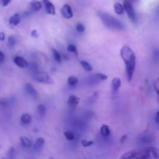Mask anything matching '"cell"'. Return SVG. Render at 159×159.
<instances>
[{"label": "cell", "instance_id": "1", "mask_svg": "<svg viewBox=\"0 0 159 159\" xmlns=\"http://www.w3.org/2000/svg\"><path fill=\"white\" fill-rule=\"evenodd\" d=\"M120 159H159V148L152 146L129 151Z\"/></svg>", "mask_w": 159, "mask_h": 159}, {"label": "cell", "instance_id": "2", "mask_svg": "<svg viewBox=\"0 0 159 159\" xmlns=\"http://www.w3.org/2000/svg\"><path fill=\"white\" fill-rule=\"evenodd\" d=\"M121 58L124 61L127 80L131 82L136 68V55L131 48L124 46L120 49Z\"/></svg>", "mask_w": 159, "mask_h": 159}, {"label": "cell", "instance_id": "3", "mask_svg": "<svg viewBox=\"0 0 159 159\" xmlns=\"http://www.w3.org/2000/svg\"><path fill=\"white\" fill-rule=\"evenodd\" d=\"M98 15L103 23L104 26L108 29L120 31L124 30V29H125V26L124 25V23H122L120 20H118L117 19L115 18L113 16L110 15L107 12H99Z\"/></svg>", "mask_w": 159, "mask_h": 159}, {"label": "cell", "instance_id": "4", "mask_svg": "<svg viewBox=\"0 0 159 159\" xmlns=\"http://www.w3.org/2000/svg\"><path fill=\"white\" fill-rule=\"evenodd\" d=\"M34 79L37 82L43 84H52L54 82L51 75L48 73L45 72V71H37L34 72Z\"/></svg>", "mask_w": 159, "mask_h": 159}, {"label": "cell", "instance_id": "5", "mask_svg": "<svg viewBox=\"0 0 159 159\" xmlns=\"http://www.w3.org/2000/svg\"><path fill=\"white\" fill-rule=\"evenodd\" d=\"M123 6H124V11L127 12V16H128L130 21L133 23H134V24H137V23H138V16H137L136 12H135L132 3L130 2L129 1H127V0H125V1L124 2V5H123Z\"/></svg>", "mask_w": 159, "mask_h": 159}, {"label": "cell", "instance_id": "6", "mask_svg": "<svg viewBox=\"0 0 159 159\" xmlns=\"http://www.w3.org/2000/svg\"><path fill=\"white\" fill-rule=\"evenodd\" d=\"M24 90L30 97L33 98L34 99H37L38 98V93L31 84L26 83L24 86Z\"/></svg>", "mask_w": 159, "mask_h": 159}, {"label": "cell", "instance_id": "7", "mask_svg": "<svg viewBox=\"0 0 159 159\" xmlns=\"http://www.w3.org/2000/svg\"><path fill=\"white\" fill-rule=\"evenodd\" d=\"M154 141H155V138L151 134L141 135L138 138V142L142 145H148V144H152L154 142Z\"/></svg>", "mask_w": 159, "mask_h": 159}, {"label": "cell", "instance_id": "8", "mask_svg": "<svg viewBox=\"0 0 159 159\" xmlns=\"http://www.w3.org/2000/svg\"><path fill=\"white\" fill-rule=\"evenodd\" d=\"M61 12L63 17H65V19H71L74 16L71 7L68 4L64 5L61 9Z\"/></svg>", "mask_w": 159, "mask_h": 159}, {"label": "cell", "instance_id": "9", "mask_svg": "<svg viewBox=\"0 0 159 159\" xmlns=\"http://www.w3.org/2000/svg\"><path fill=\"white\" fill-rule=\"evenodd\" d=\"M42 3L44 6V9L47 13L50 14V15H55V7H54V6L51 1H49V0H43Z\"/></svg>", "mask_w": 159, "mask_h": 159}, {"label": "cell", "instance_id": "10", "mask_svg": "<svg viewBox=\"0 0 159 159\" xmlns=\"http://www.w3.org/2000/svg\"><path fill=\"white\" fill-rule=\"evenodd\" d=\"M13 62L16 65H17L20 68H26L29 66V63H28L27 61L23 57H20V56H16V57H14Z\"/></svg>", "mask_w": 159, "mask_h": 159}, {"label": "cell", "instance_id": "11", "mask_svg": "<svg viewBox=\"0 0 159 159\" xmlns=\"http://www.w3.org/2000/svg\"><path fill=\"white\" fill-rule=\"evenodd\" d=\"M107 79H108V77H107V75L102 74V73H97V74H95L94 75L90 78V81H91L92 83H93V82L96 83V82H102V81H106Z\"/></svg>", "mask_w": 159, "mask_h": 159}, {"label": "cell", "instance_id": "12", "mask_svg": "<svg viewBox=\"0 0 159 159\" xmlns=\"http://www.w3.org/2000/svg\"><path fill=\"white\" fill-rule=\"evenodd\" d=\"M44 143L45 141L43 138H37V139L36 140V142L34 143V147H33L34 152H40L42 149V148L43 147V145H44Z\"/></svg>", "mask_w": 159, "mask_h": 159}, {"label": "cell", "instance_id": "13", "mask_svg": "<svg viewBox=\"0 0 159 159\" xmlns=\"http://www.w3.org/2000/svg\"><path fill=\"white\" fill-rule=\"evenodd\" d=\"M121 86V79L119 77L113 78L112 80V89L113 93H116Z\"/></svg>", "mask_w": 159, "mask_h": 159}, {"label": "cell", "instance_id": "14", "mask_svg": "<svg viewBox=\"0 0 159 159\" xmlns=\"http://www.w3.org/2000/svg\"><path fill=\"white\" fill-rule=\"evenodd\" d=\"M80 102V98L78 97L75 95H71L68 97V104L70 107H75Z\"/></svg>", "mask_w": 159, "mask_h": 159}, {"label": "cell", "instance_id": "15", "mask_svg": "<svg viewBox=\"0 0 159 159\" xmlns=\"http://www.w3.org/2000/svg\"><path fill=\"white\" fill-rule=\"evenodd\" d=\"M20 21H21V18L18 13H15L14 15H12L9 20V24L12 25V26H17L20 24Z\"/></svg>", "mask_w": 159, "mask_h": 159}, {"label": "cell", "instance_id": "16", "mask_svg": "<svg viewBox=\"0 0 159 159\" xmlns=\"http://www.w3.org/2000/svg\"><path fill=\"white\" fill-rule=\"evenodd\" d=\"M20 121L24 125H29L32 122V117H31V116L29 113H23V114L21 115Z\"/></svg>", "mask_w": 159, "mask_h": 159}, {"label": "cell", "instance_id": "17", "mask_svg": "<svg viewBox=\"0 0 159 159\" xmlns=\"http://www.w3.org/2000/svg\"><path fill=\"white\" fill-rule=\"evenodd\" d=\"M30 8L32 10L37 12L42 8V3L38 0H32L30 2Z\"/></svg>", "mask_w": 159, "mask_h": 159}, {"label": "cell", "instance_id": "18", "mask_svg": "<svg viewBox=\"0 0 159 159\" xmlns=\"http://www.w3.org/2000/svg\"><path fill=\"white\" fill-rule=\"evenodd\" d=\"M100 133L102 136L107 138V137H109L110 135V127L107 125H106V124H102L100 127Z\"/></svg>", "mask_w": 159, "mask_h": 159}, {"label": "cell", "instance_id": "19", "mask_svg": "<svg viewBox=\"0 0 159 159\" xmlns=\"http://www.w3.org/2000/svg\"><path fill=\"white\" fill-rule=\"evenodd\" d=\"M113 9H114L115 12H116V14H118V15H122V14H124V6H123L122 4H120V3L119 2L115 3L114 6H113Z\"/></svg>", "mask_w": 159, "mask_h": 159}, {"label": "cell", "instance_id": "20", "mask_svg": "<svg viewBox=\"0 0 159 159\" xmlns=\"http://www.w3.org/2000/svg\"><path fill=\"white\" fill-rule=\"evenodd\" d=\"M20 143H21L22 146L24 148H30L31 146V141L26 137H21L20 138Z\"/></svg>", "mask_w": 159, "mask_h": 159}, {"label": "cell", "instance_id": "21", "mask_svg": "<svg viewBox=\"0 0 159 159\" xmlns=\"http://www.w3.org/2000/svg\"><path fill=\"white\" fill-rule=\"evenodd\" d=\"M37 113H38L39 116H41V117H43V116H44L45 114H46V112H47L46 107H45L43 104H40V105L37 107Z\"/></svg>", "mask_w": 159, "mask_h": 159}, {"label": "cell", "instance_id": "22", "mask_svg": "<svg viewBox=\"0 0 159 159\" xmlns=\"http://www.w3.org/2000/svg\"><path fill=\"white\" fill-rule=\"evenodd\" d=\"M80 65L81 66H82L85 71H88V72H90V71H92V70H93V66H92L88 61H81Z\"/></svg>", "mask_w": 159, "mask_h": 159}, {"label": "cell", "instance_id": "23", "mask_svg": "<svg viewBox=\"0 0 159 159\" xmlns=\"http://www.w3.org/2000/svg\"><path fill=\"white\" fill-rule=\"evenodd\" d=\"M52 52H53V56H54V58L57 63H61L62 60V57H61V54L59 51H57L56 49H52Z\"/></svg>", "mask_w": 159, "mask_h": 159}, {"label": "cell", "instance_id": "24", "mask_svg": "<svg viewBox=\"0 0 159 159\" xmlns=\"http://www.w3.org/2000/svg\"><path fill=\"white\" fill-rule=\"evenodd\" d=\"M79 82V79L74 75H71L68 79V84L70 86H75Z\"/></svg>", "mask_w": 159, "mask_h": 159}, {"label": "cell", "instance_id": "25", "mask_svg": "<svg viewBox=\"0 0 159 159\" xmlns=\"http://www.w3.org/2000/svg\"><path fill=\"white\" fill-rule=\"evenodd\" d=\"M153 60L155 63L157 65L159 64V49L158 48H155L153 51Z\"/></svg>", "mask_w": 159, "mask_h": 159}, {"label": "cell", "instance_id": "26", "mask_svg": "<svg viewBox=\"0 0 159 159\" xmlns=\"http://www.w3.org/2000/svg\"><path fill=\"white\" fill-rule=\"evenodd\" d=\"M64 134H65V138H66L67 140H68V141H71L75 140V134H73V132L68 130V131H65V133H64Z\"/></svg>", "mask_w": 159, "mask_h": 159}, {"label": "cell", "instance_id": "27", "mask_svg": "<svg viewBox=\"0 0 159 159\" xmlns=\"http://www.w3.org/2000/svg\"><path fill=\"white\" fill-rule=\"evenodd\" d=\"M8 43H9V46L12 48V47L15 46L16 43V39L14 36H9V38H8Z\"/></svg>", "mask_w": 159, "mask_h": 159}, {"label": "cell", "instance_id": "28", "mask_svg": "<svg viewBox=\"0 0 159 159\" xmlns=\"http://www.w3.org/2000/svg\"><path fill=\"white\" fill-rule=\"evenodd\" d=\"M81 144H82V145L83 146V147H90V146L93 145L94 144V141H87V140H82V141H81Z\"/></svg>", "mask_w": 159, "mask_h": 159}, {"label": "cell", "instance_id": "29", "mask_svg": "<svg viewBox=\"0 0 159 159\" xmlns=\"http://www.w3.org/2000/svg\"><path fill=\"white\" fill-rule=\"evenodd\" d=\"M68 51H69V52H71V53H75L76 54H77V53H78L77 47H76L75 44H69V45H68Z\"/></svg>", "mask_w": 159, "mask_h": 159}, {"label": "cell", "instance_id": "30", "mask_svg": "<svg viewBox=\"0 0 159 159\" xmlns=\"http://www.w3.org/2000/svg\"><path fill=\"white\" fill-rule=\"evenodd\" d=\"M76 30H77L78 32L79 33H83L84 31L85 30V27L82 23H79L77 25H76Z\"/></svg>", "mask_w": 159, "mask_h": 159}, {"label": "cell", "instance_id": "31", "mask_svg": "<svg viewBox=\"0 0 159 159\" xmlns=\"http://www.w3.org/2000/svg\"><path fill=\"white\" fill-rule=\"evenodd\" d=\"M154 87H155V92H156L157 94L158 95V99H159V77L158 78V79H157V80L155 81V85H154Z\"/></svg>", "mask_w": 159, "mask_h": 159}, {"label": "cell", "instance_id": "32", "mask_svg": "<svg viewBox=\"0 0 159 159\" xmlns=\"http://www.w3.org/2000/svg\"><path fill=\"white\" fill-rule=\"evenodd\" d=\"M155 20L156 21H159V5L155 8Z\"/></svg>", "mask_w": 159, "mask_h": 159}, {"label": "cell", "instance_id": "33", "mask_svg": "<svg viewBox=\"0 0 159 159\" xmlns=\"http://www.w3.org/2000/svg\"><path fill=\"white\" fill-rule=\"evenodd\" d=\"M5 61V54L2 51H0V64L3 63Z\"/></svg>", "mask_w": 159, "mask_h": 159}, {"label": "cell", "instance_id": "34", "mask_svg": "<svg viewBox=\"0 0 159 159\" xmlns=\"http://www.w3.org/2000/svg\"><path fill=\"white\" fill-rule=\"evenodd\" d=\"M31 36H32L33 37H38L39 34L36 30H33L32 32H31Z\"/></svg>", "mask_w": 159, "mask_h": 159}, {"label": "cell", "instance_id": "35", "mask_svg": "<svg viewBox=\"0 0 159 159\" xmlns=\"http://www.w3.org/2000/svg\"><path fill=\"white\" fill-rule=\"evenodd\" d=\"M155 122H156V124H158V126L159 127V110L157 111L156 114H155Z\"/></svg>", "mask_w": 159, "mask_h": 159}, {"label": "cell", "instance_id": "36", "mask_svg": "<svg viewBox=\"0 0 159 159\" xmlns=\"http://www.w3.org/2000/svg\"><path fill=\"white\" fill-rule=\"evenodd\" d=\"M11 0H2V3L3 6H6L10 3Z\"/></svg>", "mask_w": 159, "mask_h": 159}, {"label": "cell", "instance_id": "37", "mask_svg": "<svg viewBox=\"0 0 159 159\" xmlns=\"http://www.w3.org/2000/svg\"><path fill=\"white\" fill-rule=\"evenodd\" d=\"M5 38H6V35H5L4 33H0V40H1V41H3V40H5Z\"/></svg>", "mask_w": 159, "mask_h": 159}, {"label": "cell", "instance_id": "38", "mask_svg": "<svg viewBox=\"0 0 159 159\" xmlns=\"http://www.w3.org/2000/svg\"><path fill=\"white\" fill-rule=\"evenodd\" d=\"M127 135H124V136H123L122 138H120V142L121 143H124V141H125L126 140H127Z\"/></svg>", "mask_w": 159, "mask_h": 159}, {"label": "cell", "instance_id": "39", "mask_svg": "<svg viewBox=\"0 0 159 159\" xmlns=\"http://www.w3.org/2000/svg\"><path fill=\"white\" fill-rule=\"evenodd\" d=\"M127 1H129L130 2H136L140 1V0H127Z\"/></svg>", "mask_w": 159, "mask_h": 159}, {"label": "cell", "instance_id": "40", "mask_svg": "<svg viewBox=\"0 0 159 159\" xmlns=\"http://www.w3.org/2000/svg\"><path fill=\"white\" fill-rule=\"evenodd\" d=\"M49 159H54V158H50Z\"/></svg>", "mask_w": 159, "mask_h": 159}]
</instances>
